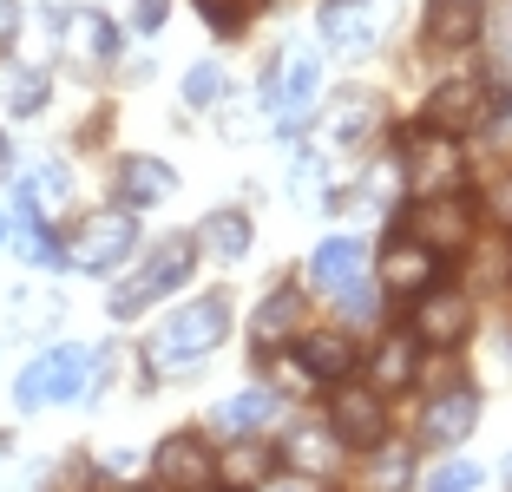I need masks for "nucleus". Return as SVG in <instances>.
<instances>
[{
	"instance_id": "9d476101",
	"label": "nucleus",
	"mask_w": 512,
	"mask_h": 492,
	"mask_svg": "<svg viewBox=\"0 0 512 492\" xmlns=\"http://www.w3.org/2000/svg\"><path fill=\"white\" fill-rule=\"evenodd\" d=\"M401 178H407V191L414 197H440V191H453L460 184V151L447 145V132H434V138H421V145L401 158Z\"/></svg>"
},
{
	"instance_id": "c85d7f7f",
	"label": "nucleus",
	"mask_w": 512,
	"mask_h": 492,
	"mask_svg": "<svg viewBox=\"0 0 512 492\" xmlns=\"http://www.w3.org/2000/svg\"><path fill=\"white\" fill-rule=\"evenodd\" d=\"M263 7H270V0H197V14L211 20L217 33H243L256 14H263Z\"/></svg>"
},
{
	"instance_id": "4be33fe9",
	"label": "nucleus",
	"mask_w": 512,
	"mask_h": 492,
	"mask_svg": "<svg viewBox=\"0 0 512 492\" xmlns=\"http://www.w3.org/2000/svg\"><path fill=\"white\" fill-rule=\"evenodd\" d=\"M197 250H211L217 263H243L250 256V217L243 210H211L197 230Z\"/></svg>"
},
{
	"instance_id": "f704fd0d",
	"label": "nucleus",
	"mask_w": 512,
	"mask_h": 492,
	"mask_svg": "<svg viewBox=\"0 0 512 492\" xmlns=\"http://www.w3.org/2000/svg\"><path fill=\"white\" fill-rule=\"evenodd\" d=\"M486 125H493V138H499V145H512V99L486 105Z\"/></svg>"
},
{
	"instance_id": "2f4dec72",
	"label": "nucleus",
	"mask_w": 512,
	"mask_h": 492,
	"mask_svg": "<svg viewBox=\"0 0 512 492\" xmlns=\"http://www.w3.org/2000/svg\"><path fill=\"white\" fill-rule=\"evenodd\" d=\"M427 492H480V466L473 460H447L434 479H427Z\"/></svg>"
},
{
	"instance_id": "6e6552de",
	"label": "nucleus",
	"mask_w": 512,
	"mask_h": 492,
	"mask_svg": "<svg viewBox=\"0 0 512 492\" xmlns=\"http://www.w3.org/2000/svg\"><path fill=\"white\" fill-rule=\"evenodd\" d=\"M329 433L342 440V447H381L388 440V414H381V394H368V388H335V401H329Z\"/></svg>"
},
{
	"instance_id": "7ed1b4c3",
	"label": "nucleus",
	"mask_w": 512,
	"mask_h": 492,
	"mask_svg": "<svg viewBox=\"0 0 512 492\" xmlns=\"http://www.w3.org/2000/svg\"><path fill=\"white\" fill-rule=\"evenodd\" d=\"M92 368H99V355H92V348H73V342H60V348H46V355L33 361L27 374H20L14 401L27 407V414H33V407H53V401H73V394H86Z\"/></svg>"
},
{
	"instance_id": "20e7f679",
	"label": "nucleus",
	"mask_w": 512,
	"mask_h": 492,
	"mask_svg": "<svg viewBox=\"0 0 512 492\" xmlns=\"http://www.w3.org/2000/svg\"><path fill=\"white\" fill-rule=\"evenodd\" d=\"M53 40H60V60L86 79L106 73L112 53H119V27H112L99 7H66V14H53Z\"/></svg>"
},
{
	"instance_id": "cd10ccee",
	"label": "nucleus",
	"mask_w": 512,
	"mask_h": 492,
	"mask_svg": "<svg viewBox=\"0 0 512 492\" xmlns=\"http://www.w3.org/2000/svg\"><path fill=\"white\" fill-rule=\"evenodd\" d=\"M263 473H270V453H263V447H237L224 466H217V479H224L230 492H250V486H263Z\"/></svg>"
},
{
	"instance_id": "393cba45",
	"label": "nucleus",
	"mask_w": 512,
	"mask_h": 492,
	"mask_svg": "<svg viewBox=\"0 0 512 492\" xmlns=\"http://www.w3.org/2000/svg\"><path fill=\"white\" fill-rule=\"evenodd\" d=\"M276 414L270 388H250V394H230L224 407H217V427L230 433V440H243V433H263V420Z\"/></svg>"
},
{
	"instance_id": "c756f323",
	"label": "nucleus",
	"mask_w": 512,
	"mask_h": 492,
	"mask_svg": "<svg viewBox=\"0 0 512 492\" xmlns=\"http://www.w3.org/2000/svg\"><path fill=\"white\" fill-rule=\"evenodd\" d=\"M407 473H414V453L381 440V460H375V473H368V486L375 492H407Z\"/></svg>"
},
{
	"instance_id": "39448f33",
	"label": "nucleus",
	"mask_w": 512,
	"mask_h": 492,
	"mask_svg": "<svg viewBox=\"0 0 512 492\" xmlns=\"http://www.w3.org/2000/svg\"><path fill=\"white\" fill-rule=\"evenodd\" d=\"M316 92H322V66H316V53H289V60L276 66V79L263 86L270 125H276V132H302V125L316 119Z\"/></svg>"
},
{
	"instance_id": "f03ea898",
	"label": "nucleus",
	"mask_w": 512,
	"mask_h": 492,
	"mask_svg": "<svg viewBox=\"0 0 512 492\" xmlns=\"http://www.w3.org/2000/svg\"><path fill=\"white\" fill-rule=\"evenodd\" d=\"M191 256H197V237H165V243H151V256L125 276L119 289H112V315L119 322H132V315H145L158 296H171V289L191 276Z\"/></svg>"
},
{
	"instance_id": "2eb2a0df",
	"label": "nucleus",
	"mask_w": 512,
	"mask_h": 492,
	"mask_svg": "<svg viewBox=\"0 0 512 492\" xmlns=\"http://www.w3.org/2000/svg\"><path fill=\"white\" fill-rule=\"evenodd\" d=\"M473 427H480V394H473V388H447V394H440V401L421 414V440H434V447L467 440Z\"/></svg>"
},
{
	"instance_id": "e433bc0d",
	"label": "nucleus",
	"mask_w": 512,
	"mask_h": 492,
	"mask_svg": "<svg viewBox=\"0 0 512 492\" xmlns=\"http://www.w3.org/2000/svg\"><path fill=\"white\" fill-rule=\"evenodd\" d=\"M14 33H20V7H14V0H0V53L14 46Z\"/></svg>"
},
{
	"instance_id": "c9c22d12",
	"label": "nucleus",
	"mask_w": 512,
	"mask_h": 492,
	"mask_svg": "<svg viewBox=\"0 0 512 492\" xmlns=\"http://www.w3.org/2000/svg\"><path fill=\"white\" fill-rule=\"evenodd\" d=\"M486 204H493V217H499V224H512V171L493 184V197H486Z\"/></svg>"
},
{
	"instance_id": "473e14b6",
	"label": "nucleus",
	"mask_w": 512,
	"mask_h": 492,
	"mask_svg": "<svg viewBox=\"0 0 512 492\" xmlns=\"http://www.w3.org/2000/svg\"><path fill=\"white\" fill-rule=\"evenodd\" d=\"M27 256H33L40 269H60V263H66V250L53 243V230H46V224H33V230H27Z\"/></svg>"
},
{
	"instance_id": "423d86ee",
	"label": "nucleus",
	"mask_w": 512,
	"mask_h": 492,
	"mask_svg": "<svg viewBox=\"0 0 512 492\" xmlns=\"http://www.w3.org/2000/svg\"><path fill=\"white\" fill-rule=\"evenodd\" d=\"M132 243H138L132 210H92L86 230H79V243H73V269H86V276H112V269L132 256Z\"/></svg>"
},
{
	"instance_id": "1a4fd4ad",
	"label": "nucleus",
	"mask_w": 512,
	"mask_h": 492,
	"mask_svg": "<svg viewBox=\"0 0 512 492\" xmlns=\"http://www.w3.org/2000/svg\"><path fill=\"white\" fill-rule=\"evenodd\" d=\"M434 276H440V250H427L414 230H394L388 250H381V283L394 296H421V289H434Z\"/></svg>"
},
{
	"instance_id": "f3484780",
	"label": "nucleus",
	"mask_w": 512,
	"mask_h": 492,
	"mask_svg": "<svg viewBox=\"0 0 512 492\" xmlns=\"http://www.w3.org/2000/svg\"><path fill=\"white\" fill-rule=\"evenodd\" d=\"M362 243L355 237H329V243H316V256H309V283L316 289H329V296H342V289H355L362 283Z\"/></svg>"
},
{
	"instance_id": "5701e85b",
	"label": "nucleus",
	"mask_w": 512,
	"mask_h": 492,
	"mask_svg": "<svg viewBox=\"0 0 512 492\" xmlns=\"http://www.w3.org/2000/svg\"><path fill=\"white\" fill-rule=\"evenodd\" d=\"M0 105H7L14 119L46 112V73L40 66H20V60H0Z\"/></svg>"
},
{
	"instance_id": "412c9836",
	"label": "nucleus",
	"mask_w": 512,
	"mask_h": 492,
	"mask_svg": "<svg viewBox=\"0 0 512 492\" xmlns=\"http://www.w3.org/2000/svg\"><path fill=\"white\" fill-rule=\"evenodd\" d=\"M178 191V171L165 158H125L119 164V197L125 204H165Z\"/></svg>"
},
{
	"instance_id": "f8f14e48",
	"label": "nucleus",
	"mask_w": 512,
	"mask_h": 492,
	"mask_svg": "<svg viewBox=\"0 0 512 492\" xmlns=\"http://www.w3.org/2000/svg\"><path fill=\"white\" fill-rule=\"evenodd\" d=\"M467 328H473L467 296H460V289H434V296L421 302V315H414V342L453 348V342H467Z\"/></svg>"
},
{
	"instance_id": "b1692460",
	"label": "nucleus",
	"mask_w": 512,
	"mask_h": 492,
	"mask_svg": "<svg viewBox=\"0 0 512 492\" xmlns=\"http://www.w3.org/2000/svg\"><path fill=\"white\" fill-rule=\"evenodd\" d=\"M296 342H302V368L316 374V381H342V374L355 368V342L335 335V328H322V335H296Z\"/></svg>"
},
{
	"instance_id": "7c9ffc66",
	"label": "nucleus",
	"mask_w": 512,
	"mask_h": 492,
	"mask_svg": "<svg viewBox=\"0 0 512 492\" xmlns=\"http://www.w3.org/2000/svg\"><path fill=\"white\" fill-rule=\"evenodd\" d=\"M217 99H224V66L217 60L191 66V73H184V105H217Z\"/></svg>"
},
{
	"instance_id": "f257e3e1",
	"label": "nucleus",
	"mask_w": 512,
	"mask_h": 492,
	"mask_svg": "<svg viewBox=\"0 0 512 492\" xmlns=\"http://www.w3.org/2000/svg\"><path fill=\"white\" fill-rule=\"evenodd\" d=\"M230 335V302L224 296H197V302H184L178 315H171L158 335H151V355H145V368H165V374H184V368H197V361L211 355L217 342Z\"/></svg>"
},
{
	"instance_id": "ddd939ff",
	"label": "nucleus",
	"mask_w": 512,
	"mask_h": 492,
	"mask_svg": "<svg viewBox=\"0 0 512 492\" xmlns=\"http://www.w3.org/2000/svg\"><path fill=\"white\" fill-rule=\"evenodd\" d=\"M427 125L434 132H473V125H486V86L480 79H447V86L427 99Z\"/></svg>"
},
{
	"instance_id": "aec40b11",
	"label": "nucleus",
	"mask_w": 512,
	"mask_h": 492,
	"mask_svg": "<svg viewBox=\"0 0 512 492\" xmlns=\"http://www.w3.org/2000/svg\"><path fill=\"white\" fill-rule=\"evenodd\" d=\"M283 453H289V466H296V473H316V479L342 473V440H335L329 427H316V420H302V427L283 440Z\"/></svg>"
},
{
	"instance_id": "bb28decb",
	"label": "nucleus",
	"mask_w": 512,
	"mask_h": 492,
	"mask_svg": "<svg viewBox=\"0 0 512 492\" xmlns=\"http://www.w3.org/2000/svg\"><path fill=\"white\" fill-rule=\"evenodd\" d=\"M375 105H381L375 92H342V99H335V138H342V145H348V138H368L375 119H381Z\"/></svg>"
},
{
	"instance_id": "6ab92c4d",
	"label": "nucleus",
	"mask_w": 512,
	"mask_h": 492,
	"mask_svg": "<svg viewBox=\"0 0 512 492\" xmlns=\"http://www.w3.org/2000/svg\"><path fill=\"white\" fill-rule=\"evenodd\" d=\"M302 289H270V296H263V309H256V322H250V342L256 348H283L289 335H302Z\"/></svg>"
},
{
	"instance_id": "dca6fc26",
	"label": "nucleus",
	"mask_w": 512,
	"mask_h": 492,
	"mask_svg": "<svg viewBox=\"0 0 512 492\" xmlns=\"http://www.w3.org/2000/svg\"><path fill=\"white\" fill-rule=\"evenodd\" d=\"M480 27H486V0H427L421 40L427 46H467V40H480Z\"/></svg>"
},
{
	"instance_id": "a878e982",
	"label": "nucleus",
	"mask_w": 512,
	"mask_h": 492,
	"mask_svg": "<svg viewBox=\"0 0 512 492\" xmlns=\"http://www.w3.org/2000/svg\"><path fill=\"white\" fill-rule=\"evenodd\" d=\"M368 374H375L381 394H388V388H407V381H414V342H407V335H388V342L375 348V361H368Z\"/></svg>"
},
{
	"instance_id": "4c0bfd02",
	"label": "nucleus",
	"mask_w": 512,
	"mask_h": 492,
	"mask_svg": "<svg viewBox=\"0 0 512 492\" xmlns=\"http://www.w3.org/2000/svg\"><path fill=\"white\" fill-rule=\"evenodd\" d=\"M263 492H309V486H302V479H289V486H263Z\"/></svg>"
},
{
	"instance_id": "4468645a",
	"label": "nucleus",
	"mask_w": 512,
	"mask_h": 492,
	"mask_svg": "<svg viewBox=\"0 0 512 492\" xmlns=\"http://www.w3.org/2000/svg\"><path fill=\"white\" fill-rule=\"evenodd\" d=\"M375 14H368V0H322V40L335 46V53H375Z\"/></svg>"
},
{
	"instance_id": "0eeeda50",
	"label": "nucleus",
	"mask_w": 512,
	"mask_h": 492,
	"mask_svg": "<svg viewBox=\"0 0 512 492\" xmlns=\"http://www.w3.org/2000/svg\"><path fill=\"white\" fill-rule=\"evenodd\" d=\"M151 473H158V486H171V492H204L211 473H217V460H211V447H204L197 433H165L158 453H151Z\"/></svg>"
},
{
	"instance_id": "a211bd4d",
	"label": "nucleus",
	"mask_w": 512,
	"mask_h": 492,
	"mask_svg": "<svg viewBox=\"0 0 512 492\" xmlns=\"http://www.w3.org/2000/svg\"><path fill=\"white\" fill-rule=\"evenodd\" d=\"M66 197H73V178H66V164H60V158H40V164L27 171V178H20V210H27L33 224L60 217Z\"/></svg>"
},
{
	"instance_id": "ea45409f",
	"label": "nucleus",
	"mask_w": 512,
	"mask_h": 492,
	"mask_svg": "<svg viewBox=\"0 0 512 492\" xmlns=\"http://www.w3.org/2000/svg\"><path fill=\"white\" fill-rule=\"evenodd\" d=\"M0 171H7V138H0Z\"/></svg>"
},
{
	"instance_id": "72a5a7b5",
	"label": "nucleus",
	"mask_w": 512,
	"mask_h": 492,
	"mask_svg": "<svg viewBox=\"0 0 512 492\" xmlns=\"http://www.w3.org/2000/svg\"><path fill=\"white\" fill-rule=\"evenodd\" d=\"M165 14H171V0H132V27L138 33H158V27H165Z\"/></svg>"
},
{
	"instance_id": "9b49d317",
	"label": "nucleus",
	"mask_w": 512,
	"mask_h": 492,
	"mask_svg": "<svg viewBox=\"0 0 512 492\" xmlns=\"http://www.w3.org/2000/svg\"><path fill=\"white\" fill-rule=\"evenodd\" d=\"M414 237H421L427 250H460V243L473 237V210L460 204L453 191L421 197V210H414Z\"/></svg>"
},
{
	"instance_id": "58836bf2",
	"label": "nucleus",
	"mask_w": 512,
	"mask_h": 492,
	"mask_svg": "<svg viewBox=\"0 0 512 492\" xmlns=\"http://www.w3.org/2000/svg\"><path fill=\"white\" fill-rule=\"evenodd\" d=\"M0 243H7V210H0Z\"/></svg>"
}]
</instances>
